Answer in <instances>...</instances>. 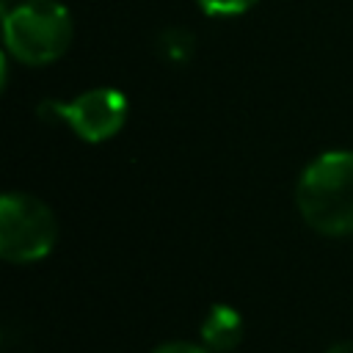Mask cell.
Returning <instances> with one entry per match:
<instances>
[{
    "label": "cell",
    "mask_w": 353,
    "mask_h": 353,
    "mask_svg": "<svg viewBox=\"0 0 353 353\" xmlns=\"http://www.w3.org/2000/svg\"><path fill=\"white\" fill-rule=\"evenodd\" d=\"M295 204L301 218L320 234H353V152L317 154L298 176Z\"/></svg>",
    "instance_id": "cell-1"
},
{
    "label": "cell",
    "mask_w": 353,
    "mask_h": 353,
    "mask_svg": "<svg viewBox=\"0 0 353 353\" xmlns=\"http://www.w3.org/2000/svg\"><path fill=\"white\" fill-rule=\"evenodd\" d=\"M6 52L28 66L58 61L72 44V17L58 0L3 3Z\"/></svg>",
    "instance_id": "cell-2"
},
{
    "label": "cell",
    "mask_w": 353,
    "mask_h": 353,
    "mask_svg": "<svg viewBox=\"0 0 353 353\" xmlns=\"http://www.w3.org/2000/svg\"><path fill=\"white\" fill-rule=\"evenodd\" d=\"M58 240L52 210L30 193H6L0 199V256L14 265L44 259Z\"/></svg>",
    "instance_id": "cell-3"
},
{
    "label": "cell",
    "mask_w": 353,
    "mask_h": 353,
    "mask_svg": "<svg viewBox=\"0 0 353 353\" xmlns=\"http://www.w3.org/2000/svg\"><path fill=\"white\" fill-rule=\"evenodd\" d=\"M39 113L44 119L63 121L80 141L102 143L124 127L127 97L119 88H91L69 102H44Z\"/></svg>",
    "instance_id": "cell-4"
},
{
    "label": "cell",
    "mask_w": 353,
    "mask_h": 353,
    "mask_svg": "<svg viewBox=\"0 0 353 353\" xmlns=\"http://www.w3.org/2000/svg\"><path fill=\"white\" fill-rule=\"evenodd\" d=\"M243 342V314L229 303L210 306L201 323V345L212 353H229Z\"/></svg>",
    "instance_id": "cell-5"
},
{
    "label": "cell",
    "mask_w": 353,
    "mask_h": 353,
    "mask_svg": "<svg viewBox=\"0 0 353 353\" xmlns=\"http://www.w3.org/2000/svg\"><path fill=\"white\" fill-rule=\"evenodd\" d=\"M193 50H196V39L188 28H165L157 36V52L168 63H176V66L188 63L193 58Z\"/></svg>",
    "instance_id": "cell-6"
},
{
    "label": "cell",
    "mask_w": 353,
    "mask_h": 353,
    "mask_svg": "<svg viewBox=\"0 0 353 353\" xmlns=\"http://www.w3.org/2000/svg\"><path fill=\"white\" fill-rule=\"evenodd\" d=\"M259 0H196V6L207 14V17H237L245 14L248 8H254Z\"/></svg>",
    "instance_id": "cell-7"
},
{
    "label": "cell",
    "mask_w": 353,
    "mask_h": 353,
    "mask_svg": "<svg viewBox=\"0 0 353 353\" xmlns=\"http://www.w3.org/2000/svg\"><path fill=\"white\" fill-rule=\"evenodd\" d=\"M152 353H212L210 347H204L201 342H188V339H171L157 345Z\"/></svg>",
    "instance_id": "cell-8"
},
{
    "label": "cell",
    "mask_w": 353,
    "mask_h": 353,
    "mask_svg": "<svg viewBox=\"0 0 353 353\" xmlns=\"http://www.w3.org/2000/svg\"><path fill=\"white\" fill-rule=\"evenodd\" d=\"M325 353H353V342H347V339H345V342H336V345H331Z\"/></svg>",
    "instance_id": "cell-9"
}]
</instances>
